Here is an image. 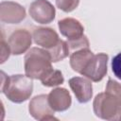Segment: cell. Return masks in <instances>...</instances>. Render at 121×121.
<instances>
[{"label": "cell", "mask_w": 121, "mask_h": 121, "mask_svg": "<svg viewBox=\"0 0 121 121\" xmlns=\"http://www.w3.org/2000/svg\"><path fill=\"white\" fill-rule=\"evenodd\" d=\"M112 70L114 76L121 79V52L113 57L112 60Z\"/></svg>", "instance_id": "19"}, {"label": "cell", "mask_w": 121, "mask_h": 121, "mask_svg": "<svg viewBox=\"0 0 121 121\" xmlns=\"http://www.w3.org/2000/svg\"><path fill=\"white\" fill-rule=\"evenodd\" d=\"M32 38L36 44L46 50L55 46L60 41L58 33L50 27H38L34 29Z\"/></svg>", "instance_id": "11"}, {"label": "cell", "mask_w": 121, "mask_h": 121, "mask_svg": "<svg viewBox=\"0 0 121 121\" xmlns=\"http://www.w3.org/2000/svg\"><path fill=\"white\" fill-rule=\"evenodd\" d=\"M108 59L109 57L105 53H98L94 55L84 70L81 72V75L92 81H100L107 74Z\"/></svg>", "instance_id": "5"}, {"label": "cell", "mask_w": 121, "mask_h": 121, "mask_svg": "<svg viewBox=\"0 0 121 121\" xmlns=\"http://www.w3.org/2000/svg\"><path fill=\"white\" fill-rule=\"evenodd\" d=\"M32 36L26 29H16L9 37L8 43L11 54L21 55L26 52L32 43Z\"/></svg>", "instance_id": "8"}, {"label": "cell", "mask_w": 121, "mask_h": 121, "mask_svg": "<svg viewBox=\"0 0 121 121\" xmlns=\"http://www.w3.org/2000/svg\"><path fill=\"white\" fill-rule=\"evenodd\" d=\"M106 92L113 95L114 96L118 97L121 100V84L117 81L109 78L107 85H106Z\"/></svg>", "instance_id": "18"}, {"label": "cell", "mask_w": 121, "mask_h": 121, "mask_svg": "<svg viewBox=\"0 0 121 121\" xmlns=\"http://www.w3.org/2000/svg\"><path fill=\"white\" fill-rule=\"evenodd\" d=\"M93 57L94 53L89 49V47L77 50L70 56V66L75 72L81 74Z\"/></svg>", "instance_id": "13"}, {"label": "cell", "mask_w": 121, "mask_h": 121, "mask_svg": "<svg viewBox=\"0 0 121 121\" xmlns=\"http://www.w3.org/2000/svg\"><path fill=\"white\" fill-rule=\"evenodd\" d=\"M29 113L33 118L39 121L57 120L54 116L55 111L48 102V95H39L34 96L28 105Z\"/></svg>", "instance_id": "4"}, {"label": "cell", "mask_w": 121, "mask_h": 121, "mask_svg": "<svg viewBox=\"0 0 121 121\" xmlns=\"http://www.w3.org/2000/svg\"><path fill=\"white\" fill-rule=\"evenodd\" d=\"M48 102L55 112H64L70 108L72 98L65 88H56L48 94Z\"/></svg>", "instance_id": "10"}, {"label": "cell", "mask_w": 121, "mask_h": 121, "mask_svg": "<svg viewBox=\"0 0 121 121\" xmlns=\"http://www.w3.org/2000/svg\"><path fill=\"white\" fill-rule=\"evenodd\" d=\"M69 47L67 44V42H64L62 40H60L59 43L53 46L50 49H47L52 62H58L60 60H62L69 55Z\"/></svg>", "instance_id": "14"}, {"label": "cell", "mask_w": 121, "mask_h": 121, "mask_svg": "<svg viewBox=\"0 0 121 121\" xmlns=\"http://www.w3.org/2000/svg\"><path fill=\"white\" fill-rule=\"evenodd\" d=\"M56 10L47 0H35L29 6V15L39 24H49L55 19Z\"/></svg>", "instance_id": "6"}, {"label": "cell", "mask_w": 121, "mask_h": 121, "mask_svg": "<svg viewBox=\"0 0 121 121\" xmlns=\"http://www.w3.org/2000/svg\"><path fill=\"white\" fill-rule=\"evenodd\" d=\"M26 75L32 79H42L52 70V60L46 49L32 47L25 56Z\"/></svg>", "instance_id": "2"}, {"label": "cell", "mask_w": 121, "mask_h": 121, "mask_svg": "<svg viewBox=\"0 0 121 121\" xmlns=\"http://www.w3.org/2000/svg\"><path fill=\"white\" fill-rule=\"evenodd\" d=\"M26 18L23 6L12 1H4L0 4V20L7 24H19Z\"/></svg>", "instance_id": "7"}, {"label": "cell", "mask_w": 121, "mask_h": 121, "mask_svg": "<svg viewBox=\"0 0 121 121\" xmlns=\"http://www.w3.org/2000/svg\"><path fill=\"white\" fill-rule=\"evenodd\" d=\"M1 92L12 102L22 103L27 100L33 92L32 78L23 75L8 77L1 72Z\"/></svg>", "instance_id": "1"}, {"label": "cell", "mask_w": 121, "mask_h": 121, "mask_svg": "<svg viewBox=\"0 0 121 121\" xmlns=\"http://www.w3.org/2000/svg\"><path fill=\"white\" fill-rule=\"evenodd\" d=\"M11 51L9 48V45L8 43L5 42L4 35L2 34V40H1V63L5 62L7 59H9Z\"/></svg>", "instance_id": "20"}, {"label": "cell", "mask_w": 121, "mask_h": 121, "mask_svg": "<svg viewBox=\"0 0 121 121\" xmlns=\"http://www.w3.org/2000/svg\"><path fill=\"white\" fill-rule=\"evenodd\" d=\"M58 26L60 33L67 38V40H73L83 36L84 27L79 21L74 18H64L58 22Z\"/></svg>", "instance_id": "12"}, {"label": "cell", "mask_w": 121, "mask_h": 121, "mask_svg": "<svg viewBox=\"0 0 121 121\" xmlns=\"http://www.w3.org/2000/svg\"><path fill=\"white\" fill-rule=\"evenodd\" d=\"M64 81L63 76L60 70H52L49 74H47L43 78L41 79V82L43 86L46 87H53L62 84Z\"/></svg>", "instance_id": "15"}, {"label": "cell", "mask_w": 121, "mask_h": 121, "mask_svg": "<svg viewBox=\"0 0 121 121\" xmlns=\"http://www.w3.org/2000/svg\"><path fill=\"white\" fill-rule=\"evenodd\" d=\"M69 86L79 103H86L93 96V86L89 78L75 77L69 79Z\"/></svg>", "instance_id": "9"}, {"label": "cell", "mask_w": 121, "mask_h": 121, "mask_svg": "<svg viewBox=\"0 0 121 121\" xmlns=\"http://www.w3.org/2000/svg\"><path fill=\"white\" fill-rule=\"evenodd\" d=\"M79 0H56V6L64 12H71L78 8Z\"/></svg>", "instance_id": "17"}, {"label": "cell", "mask_w": 121, "mask_h": 121, "mask_svg": "<svg viewBox=\"0 0 121 121\" xmlns=\"http://www.w3.org/2000/svg\"><path fill=\"white\" fill-rule=\"evenodd\" d=\"M93 108L95 115L101 119L121 120V100L106 91L95 97Z\"/></svg>", "instance_id": "3"}, {"label": "cell", "mask_w": 121, "mask_h": 121, "mask_svg": "<svg viewBox=\"0 0 121 121\" xmlns=\"http://www.w3.org/2000/svg\"><path fill=\"white\" fill-rule=\"evenodd\" d=\"M67 44H68V47L70 50H73V51L76 50L77 51V50H79L82 48L89 47V41H88L87 37L83 35V36L77 38V39L67 40Z\"/></svg>", "instance_id": "16"}]
</instances>
